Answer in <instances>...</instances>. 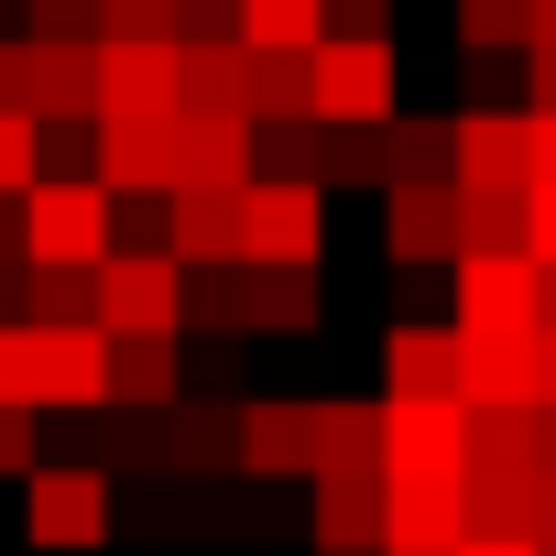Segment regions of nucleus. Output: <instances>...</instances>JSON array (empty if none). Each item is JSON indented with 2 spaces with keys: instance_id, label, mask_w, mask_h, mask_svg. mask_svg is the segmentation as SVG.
Returning a JSON list of instances; mask_svg holds the SVG:
<instances>
[{
  "instance_id": "nucleus-26",
  "label": "nucleus",
  "mask_w": 556,
  "mask_h": 556,
  "mask_svg": "<svg viewBox=\"0 0 556 556\" xmlns=\"http://www.w3.org/2000/svg\"><path fill=\"white\" fill-rule=\"evenodd\" d=\"M23 328H99V273H45V262H23Z\"/></svg>"
},
{
  "instance_id": "nucleus-30",
  "label": "nucleus",
  "mask_w": 556,
  "mask_h": 556,
  "mask_svg": "<svg viewBox=\"0 0 556 556\" xmlns=\"http://www.w3.org/2000/svg\"><path fill=\"white\" fill-rule=\"evenodd\" d=\"M99 45H175V0H99Z\"/></svg>"
},
{
  "instance_id": "nucleus-15",
  "label": "nucleus",
  "mask_w": 556,
  "mask_h": 556,
  "mask_svg": "<svg viewBox=\"0 0 556 556\" xmlns=\"http://www.w3.org/2000/svg\"><path fill=\"white\" fill-rule=\"evenodd\" d=\"M186 404V350L175 339H110V415H175Z\"/></svg>"
},
{
  "instance_id": "nucleus-29",
  "label": "nucleus",
  "mask_w": 556,
  "mask_h": 556,
  "mask_svg": "<svg viewBox=\"0 0 556 556\" xmlns=\"http://www.w3.org/2000/svg\"><path fill=\"white\" fill-rule=\"evenodd\" d=\"M447 23H458V55H480V66H491L502 45H523V0H458Z\"/></svg>"
},
{
  "instance_id": "nucleus-45",
  "label": "nucleus",
  "mask_w": 556,
  "mask_h": 556,
  "mask_svg": "<svg viewBox=\"0 0 556 556\" xmlns=\"http://www.w3.org/2000/svg\"><path fill=\"white\" fill-rule=\"evenodd\" d=\"M382 556H458V545H382Z\"/></svg>"
},
{
  "instance_id": "nucleus-35",
  "label": "nucleus",
  "mask_w": 556,
  "mask_h": 556,
  "mask_svg": "<svg viewBox=\"0 0 556 556\" xmlns=\"http://www.w3.org/2000/svg\"><path fill=\"white\" fill-rule=\"evenodd\" d=\"M523 262L556 273V186H523Z\"/></svg>"
},
{
  "instance_id": "nucleus-41",
  "label": "nucleus",
  "mask_w": 556,
  "mask_h": 556,
  "mask_svg": "<svg viewBox=\"0 0 556 556\" xmlns=\"http://www.w3.org/2000/svg\"><path fill=\"white\" fill-rule=\"evenodd\" d=\"M23 262V197H0V273Z\"/></svg>"
},
{
  "instance_id": "nucleus-39",
  "label": "nucleus",
  "mask_w": 556,
  "mask_h": 556,
  "mask_svg": "<svg viewBox=\"0 0 556 556\" xmlns=\"http://www.w3.org/2000/svg\"><path fill=\"white\" fill-rule=\"evenodd\" d=\"M0 121H23V45H0Z\"/></svg>"
},
{
  "instance_id": "nucleus-8",
  "label": "nucleus",
  "mask_w": 556,
  "mask_h": 556,
  "mask_svg": "<svg viewBox=\"0 0 556 556\" xmlns=\"http://www.w3.org/2000/svg\"><path fill=\"white\" fill-rule=\"evenodd\" d=\"M469 415L458 404H382V480H458Z\"/></svg>"
},
{
  "instance_id": "nucleus-16",
  "label": "nucleus",
  "mask_w": 556,
  "mask_h": 556,
  "mask_svg": "<svg viewBox=\"0 0 556 556\" xmlns=\"http://www.w3.org/2000/svg\"><path fill=\"white\" fill-rule=\"evenodd\" d=\"M229 415L240 404H175V415H142V437H131V458H153V469H218L229 458Z\"/></svg>"
},
{
  "instance_id": "nucleus-18",
  "label": "nucleus",
  "mask_w": 556,
  "mask_h": 556,
  "mask_svg": "<svg viewBox=\"0 0 556 556\" xmlns=\"http://www.w3.org/2000/svg\"><path fill=\"white\" fill-rule=\"evenodd\" d=\"M317 545L328 556H382V469H328L317 480Z\"/></svg>"
},
{
  "instance_id": "nucleus-17",
  "label": "nucleus",
  "mask_w": 556,
  "mask_h": 556,
  "mask_svg": "<svg viewBox=\"0 0 556 556\" xmlns=\"http://www.w3.org/2000/svg\"><path fill=\"white\" fill-rule=\"evenodd\" d=\"M175 186L240 197L251 186V121H175Z\"/></svg>"
},
{
  "instance_id": "nucleus-11",
  "label": "nucleus",
  "mask_w": 556,
  "mask_h": 556,
  "mask_svg": "<svg viewBox=\"0 0 556 556\" xmlns=\"http://www.w3.org/2000/svg\"><path fill=\"white\" fill-rule=\"evenodd\" d=\"M447 186L523 197V110H469V121H447Z\"/></svg>"
},
{
  "instance_id": "nucleus-24",
  "label": "nucleus",
  "mask_w": 556,
  "mask_h": 556,
  "mask_svg": "<svg viewBox=\"0 0 556 556\" xmlns=\"http://www.w3.org/2000/svg\"><path fill=\"white\" fill-rule=\"evenodd\" d=\"M240 45L251 55H317L328 12H317V0H240Z\"/></svg>"
},
{
  "instance_id": "nucleus-20",
  "label": "nucleus",
  "mask_w": 556,
  "mask_h": 556,
  "mask_svg": "<svg viewBox=\"0 0 556 556\" xmlns=\"http://www.w3.org/2000/svg\"><path fill=\"white\" fill-rule=\"evenodd\" d=\"M382 404H458V339L447 328H393V350H382Z\"/></svg>"
},
{
  "instance_id": "nucleus-43",
  "label": "nucleus",
  "mask_w": 556,
  "mask_h": 556,
  "mask_svg": "<svg viewBox=\"0 0 556 556\" xmlns=\"http://www.w3.org/2000/svg\"><path fill=\"white\" fill-rule=\"evenodd\" d=\"M523 45H556V0H523Z\"/></svg>"
},
{
  "instance_id": "nucleus-6",
  "label": "nucleus",
  "mask_w": 556,
  "mask_h": 556,
  "mask_svg": "<svg viewBox=\"0 0 556 556\" xmlns=\"http://www.w3.org/2000/svg\"><path fill=\"white\" fill-rule=\"evenodd\" d=\"M393 121V45H317V131Z\"/></svg>"
},
{
  "instance_id": "nucleus-36",
  "label": "nucleus",
  "mask_w": 556,
  "mask_h": 556,
  "mask_svg": "<svg viewBox=\"0 0 556 556\" xmlns=\"http://www.w3.org/2000/svg\"><path fill=\"white\" fill-rule=\"evenodd\" d=\"M45 458H34V415H0V480H34Z\"/></svg>"
},
{
  "instance_id": "nucleus-44",
  "label": "nucleus",
  "mask_w": 556,
  "mask_h": 556,
  "mask_svg": "<svg viewBox=\"0 0 556 556\" xmlns=\"http://www.w3.org/2000/svg\"><path fill=\"white\" fill-rule=\"evenodd\" d=\"M556 328V273H534V339Z\"/></svg>"
},
{
  "instance_id": "nucleus-42",
  "label": "nucleus",
  "mask_w": 556,
  "mask_h": 556,
  "mask_svg": "<svg viewBox=\"0 0 556 556\" xmlns=\"http://www.w3.org/2000/svg\"><path fill=\"white\" fill-rule=\"evenodd\" d=\"M458 556H534L523 534H458Z\"/></svg>"
},
{
  "instance_id": "nucleus-33",
  "label": "nucleus",
  "mask_w": 556,
  "mask_h": 556,
  "mask_svg": "<svg viewBox=\"0 0 556 556\" xmlns=\"http://www.w3.org/2000/svg\"><path fill=\"white\" fill-rule=\"evenodd\" d=\"M0 415H34V328H0Z\"/></svg>"
},
{
  "instance_id": "nucleus-4",
  "label": "nucleus",
  "mask_w": 556,
  "mask_h": 556,
  "mask_svg": "<svg viewBox=\"0 0 556 556\" xmlns=\"http://www.w3.org/2000/svg\"><path fill=\"white\" fill-rule=\"evenodd\" d=\"M175 295H186V273L164 251H110L99 262V339H175Z\"/></svg>"
},
{
  "instance_id": "nucleus-28",
  "label": "nucleus",
  "mask_w": 556,
  "mask_h": 556,
  "mask_svg": "<svg viewBox=\"0 0 556 556\" xmlns=\"http://www.w3.org/2000/svg\"><path fill=\"white\" fill-rule=\"evenodd\" d=\"M382 186V131H317V197Z\"/></svg>"
},
{
  "instance_id": "nucleus-31",
  "label": "nucleus",
  "mask_w": 556,
  "mask_h": 556,
  "mask_svg": "<svg viewBox=\"0 0 556 556\" xmlns=\"http://www.w3.org/2000/svg\"><path fill=\"white\" fill-rule=\"evenodd\" d=\"M34 175H45V131L0 121V197H34Z\"/></svg>"
},
{
  "instance_id": "nucleus-3",
  "label": "nucleus",
  "mask_w": 556,
  "mask_h": 556,
  "mask_svg": "<svg viewBox=\"0 0 556 556\" xmlns=\"http://www.w3.org/2000/svg\"><path fill=\"white\" fill-rule=\"evenodd\" d=\"M229 251H240L251 273H273V262H317V251H328V197H317V186H240Z\"/></svg>"
},
{
  "instance_id": "nucleus-46",
  "label": "nucleus",
  "mask_w": 556,
  "mask_h": 556,
  "mask_svg": "<svg viewBox=\"0 0 556 556\" xmlns=\"http://www.w3.org/2000/svg\"><path fill=\"white\" fill-rule=\"evenodd\" d=\"M534 556H556V545H534Z\"/></svg>"
},
{
  "instance_id": "nucleus-23",
  "label": "nucleus",
  "mask_w": 556,
  "mask_h": 556,
  "mask_svg": "<svg viewBox=\"0 0 556 556\" xmlns=\"http://www.w3.org/2000/svg\"><path fill=\"white\" fill-rule=\"evenodd\" d=\"M458 262H523V197L458 186Z\"/></svg>"
},
{
  "instance_id": "nucleus-47",
  "label": "nucleus",
  "mask_w": 556,
  "mask_h": 556,
  "mask_svg": "<svg viewBox=\"0 0 556 556\" xmlns=\"http://www.w3.org/2000/svg\"><path fill=\"white\" fill-rule=\"evenodd\" d=\"M317 556H328V545H317Z\"/></svg>"
},
{
  "instance_id": "nucleus-1",
  "label": "nucleus",
  "mask_w": 556,
  "mask_h": 556,
  "mask_svg": "<svg viewBox=\"0 0 556 556\" xmlns=\"http://www.w3.org/2000/svg\"><path fill=\"white\" fill-rule=\"evenodd\" d=\"M23 262L45 273H99L110 262V197L88 175H34L23 197Z\"/></svg>"
},
{
  "instance_id": "nucleus-7",
  "label": "nucleus",
  "mask_w": 556,
  "mask_h": 556,
  "mask_svg": "<svg viewBox=\"0 0 556 556\" xmlns=\"http://www.w3.org/2000/svg\"><path fill=\"white\" fill-rule=\"evenodd\" d=\"M34 415H110V339L34 328Z\"/></svg>"
},
{
  "instance_id": "nucleus-9",
  "label": "nucleus",
  "mask_w": 556,
  "mask_h": 556,
  "mask_svg": "<svg viewBox=\"0 0 556 556\" xmlns=\"http://www.w3.org/2000/svg\"><path fill=\"white\" fill-rule=\"evenodd\" d=\"M23 121L34 131L99 121V45H23Z\"/></svg>"
},
{
  "instance_id": "nucleus-40",
  "label": "nucleus",
  "mask_w": 556,
  "mask_h": 556,
  "mask_svg": "<svg viewBox=\"0 0 556 556\" xmlns=\"http://www.w3.org/2000/svg\"><path fill=\"white\" fill-rule=\"evenodd\" d=\"M534 404H545V415H556V328H545V339H534Z\"/></svg>"
},
{
  "instance_id": "nucleus-32",
  "label": "nucleus",
  "mask_w": 556,
  "mask_h": 556,
  "mask_svg": "<svg viewBox=\"0 0 556 556\" xmlns=\"http://www.w3.org/2000/svg\"><path fill=\"white\" fill-rule=\"evenodd\" d=\"M23 45H99V0H34Z\"/></svg>"
},
{
  "instance_id": "nucleus-13",
  "label": "nucleus",
  "mask_w": 556,
  "mask_h": 556,
  "mask_svg": "<svg viewBox=\"0 0 556 556\" xmlns=\"http://www.w3.org/2000/svg\"><path fill=\"white\" fill-rule=\"evenodd\" d=\"M99 121H175V45H99Z\"/></svg>"
},
{
  "instance_id": "nucleus-22",
  "label": "nucleus",
  "mask_w": 556,
  "mask_h": 556,
  "mask_svg": "<svg viewBox=\"0 0 556 556\" xmlns=\"http://www.w3.org/2000/svg\"><path fill=\"white\" fill-rule=\"evenodd\" d=\"M175 121H240V45H175Z\"/></svg>"
},
{
  "instance_id": "nucleus-2",
  "label": "nucleus",
  "mask_w": 556,
  "mask_h": 556,
  "mask_svg": "<svg viewBox=\"0 0 556 556\" xmlns=\"http://www.w3.org/2000/svg\"><path fill=\"white\" fill-rule=\"evenodd\" d=\"M23 534L55 545V556H99L110 545V469H88V458L34 469L23 480Z\"/></svg>"
},
{
  "instance_id": "nucleus-14",
  "label": "nucleus",
  "mask_w": 556,
  "mask_h": 556,
  "mask_svg": "<svg viewBox=\"0 0 556 556\" xmlns=\"http://www.w3.org/2000/svg\"><path fill=\"white\" fill-rule=\"evenodd\" d=\"M458 415H534V339H458Z\"/></svg>"
},
{
  "instance_id": "nucleus-25",
  "label": "nucleus",
  "mask_w": 556,
  "mask_h": 556,
  "mask_svg": "<svg viewBox=\"0 0 556 556\" xmlns=\"http://www.w3.org/2000/svg\"><path fill=\"white\" fill-rule=\"evenodd\" d=\"M382 186H447V121L393 110L382 121Z\"/></svg>"
},
{
  "instance_id": "nucleus-38",
  "label": "nucleus",
  "mask_w": 556,
  "mask_h": 556,
  "mask_svg": "<svg viewBox=\"0 0 556 556\" xmlns=\"http://www.w3.org/2000/svg\"><path fill=\"white\" fill-rule=\"evenodd\" d=\"M523 55H534V110L523 121H556V45H523Z\"/></svg>"
},
{
  "instance_id": "nucleus-19",
  "label": "nucleus",
  "mask_w": 556,
  "mask_h": 556,
  "mask_svg": "<svg viewBox=\"0 0 556 556\" xmlns=\"http://www.w3.org/2000/svg\"><path fill=\"white\" fill-rule=\"evenodd\" d=\"M240 121H251V131L317 121V55H251V45H240Z\"/></svg>"
},
{
  "instance_id": "nucleus-21",
  "label": "nucleus",
  "mask_w": 556,
  "mask_h": 556,
  "mask_svg": "<svg viewBox=\"0 0 556 556\" xmlns=\"http://www.w3.org/2000/svg\"><path fill=\"white\" fill-rule=\"evenodd\" d=\"M317 262H273V273H251L240 262V328H317Z\"/></svg>"
},
{
  "instance_id": "nucleus-27",
  "label": "nucleus",
  "mask_w": 556,
  "mask_h": 556,
  "mask_svg": "<svg viewBox=\"0 0 556 556\" xmlns=\"http://www.w3.org/2000/svg\"><path fill=\"white\" fill-rule=\"evenodd\" d=\"M328 469H382V404H317V480Z\"/></svg>"
},
{
  "instance_id": "nucleus-37",
  "label": "nucleus",
  "mask_w": 556,
  "mask_h": 556,
  "mask_svg": "<svg viewBox=\"0 0 556 556\" xmlns=\"http://www.w3.org/2000/svg\"><path fill=\"white\" fill-rule=\"evenodd\" d=\"M523 186H556V121H523Z\"/></svg>"
},
{
  "instance_id": "nucleus-5",
  "label": "nucleus",
  "mask_w": 556,
  "mask_h": 556,
  "mask_svg": "<svg viewBox=\"0 0 556 556\" xmlns=\"http://www.w3.org/2000/svg\"><path fill=\"white\" fill-rule=\"evenodd\" d=\"M229 458L251 480H317V404H285V393H251L229 415Z\"/></svg>"
},
{
  "instance_id": "nucleus-10",
  "label": "nucleus",
  "mask_w": 556,
  "mask_h": 556,
  "mask_svg": "<svg viewBox=\"0 0 556 556\" xmlns=\"http://www.w3.org/2000/svg\"><path fill=\"white\" fill-rule=\"evenodd\" d=\"M458 328L447 339H534V262H447Z\"/></svg>"
},
{
  "instance_id": "nucleus-34",
  "label": "nucleus",
  "mask_w": 556,
  "mask_h": 556,
  "mask_svg": "<svg viewBox=\"0 0 556 556\" xmlns=\"http://www.w3.org/2000/svg\"><path fill=\"white\" fill-rule=\"evenodd\" d=\"M175 45H240V0H175Z\"/></svg>"
},
{
  "instance_id": "nucleus-12",
  "label": "nucleus",
  "mask_w": 556,
  "mask_h": 556,
  "mask_svg": "<svg viewBox=\"0 0 556 556\" xmlns=\"http://www.w3.org/2000/svg\"><path fill=\"white\" fill-rule=\"evenodd\" d=\"M382 251L404 273L458 262V186H382Z\"/></svg>"
}]
</instances>
